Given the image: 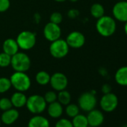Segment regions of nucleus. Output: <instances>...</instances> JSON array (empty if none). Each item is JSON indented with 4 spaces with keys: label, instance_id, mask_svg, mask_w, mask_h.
I'll return each instance as SVG.
<instances>
[{
    "label": "nucleus",
    "instance_id": "obj_34",
    "mask_svg": "<svg viewBox=\"0 0 127 127\" xmlns=\"http://www.w3.org/2000/svg\"><path fill=\"white\" fill-rule=\"evenodd\" d=\"M123 29H124V32H125V34H126V36H127V21L125 23V25H124V28H123Z\"/></svg>",
    "mask_w": 127,
    "mask_h": 127
},
{
    "label": "nucleus",
    "instance_id": "obj_17",
    "mask_svg": "<svg viewBox=\"0 0 127 127\" xmlns=\"http://www.w3.org/2000/svg\"><path fill=\"white\" fill-rule=\"evenodd\" d=\"M63 111V106L58 101H55L52 103H49L47 108L48 114L52 118H59L62 115Z\"/></svg>",
    "mask_w": 127,
    "mask_h": 127
},
{
    "label": "nucleus",
    "instance_id": "obj_3",
    "mask_svg": "<svg viewBox=\"0 0 127 127\" xmlns=\"http://www.w3.org/2000/svg\"><path fill=\"white\" fill-rule=\"evenodd\" d=\"M31 58L22 52H18L11 56V66L16 72H26L31 67Z\"/></svg>",
    "mask_w": 127,
    "mask_h": 127
},
{
    "label": "nucleus",
    "instance_id": "obj_20",
    "mask_svg": "<svg viewBox=\"0 0 127 127\" xmlns=\"http://www.w3.org/2000/svg\"><path fill=\"white\" fill-rule=\"evenodd\" d=\"M90 12L93 17L99 19L105 15V8L102 5L99 3H94L91 5Z\"/></svg>",
    "mask_w": 127,
    "mask_h": 127
},
{
    "label": "nucleus",
    "instance_id": "obj_19",
    "mask_svg": "<svg viewBox=\"0 0 127 127\" xmlns=\"http://www.w3.org/2000/svg\"><path fill=\"white\" fill-rule=\"evenodd\" d=\"M114 80L120 86H127V66L121 67L116 71Z\"/></svg>",
    "mask_w": 127,
    "mask_h": 127
},
{
    "label": "nucleus",
    "instance_id": "obj_37",
    "mask_svg": "<svg viewBox=\"0 0 127 127\" xmlns=\"http://www.w3.org/2000/svg\"><path fill=\"white\" fill-rule=\"evenodd\" d=\"M122 127H127V124H126V125H123Z\"/></svg>",
    "mask_w": 127,
    "mask_h": 127
},
{
    "label": "nucleus",
    "instance_id": "obj_32",
    "mask_svg": "<svg viewBox=\"0 0 127 127\" xmlns=\"http://www.w3.org/2000/svg\"><path fill=\"white\" fill-rule=\"evenodd\" d=\"M79 15V11L76 9H70L67 12V16L70 19H76Z\"/></svg>",
    "mask_w": 127,
    "mask_h": 127
},
{
    "label": "nucleus",
    "instance_id": "obj_4",
    "mask_svg": "<svg viewBox=\"0 0 127 127\" xmlns=\"http://www.w3.org/2000/svg\"><path fill=\"white\" fill-rule=\"evenodd\" d=\"M16 40L20 49L27 51L32 49L35 46L37 37L35 33L26 30L19 33Z\"/></svg>",
    "mask_w": 127,
    "mask_h": 127
},
{
    "label": "nucleus",
    "instance_id": "obj_22",
    "mask_svg": "<svg viewBox=\"0 0 127 127\" xmlns=\"http://www.w3.org/2000/svg\"><path fill=\"white\" fill-rule=\"evenodd\" d=\"M57 101L62 105H67L70 104L71 101V95L70 92L66 90L58 91V94H57Z\"/></svg>",
    "mask_w": 127,
    "mask_h": 127
},
{
    "label": "nucleus",
    "instance_id": "obj_9",
    "mask_svg": "<svg viewBox=\"0 0 127 127\" xmlns=\"http://www.w3.org/2000/svg\"><path fill=\"white\" fill-rule=\"evenodd\" d=\"M49 84L53 90L61 91L67 88L68 85V79L63 73L57 72L51 76Z\"/></svg>",
    "mask_w": 127,
    "mask_h": 127
},
{
    "label": "nucleus",
    "instance_id": "obj_38",
    "mask_svg": "<svg viewBox=\"0 0 127 127\" xmlns=\"http://www.w3.org/2000/svg\"><path fill=\"white\" fill-rule=\"evenodd\" d=\"M87 127H92V126H89V125H88V126Z\"/></svg>",
    "mask_w": 127,
    "mask_h": 127
},
{
    "label": "nucleus",
    "instance_id": "obj_25",
    "mask_svg": "<svg viewBox=\"0 0 127 127\" xmlns=\"http://www.w3.org/2000/svg\"><path fill=\"white\" fill-rule=\"evenodd\" d=\"M66 114L70 117H74L79 114V107L76 104H68L65 108Z\"/></svg>",
    "mask_w": 127,
    "mask_h": 127
},
{
    "label": "nucleus",
    "instance_id": "obj_16",
    "mask_svg": "<svg viewBox=\"0 0 127 127\" xmlns=\"http://www.w3.org/2000/svg\"><path fill=\"white\" fill-rule=\"evenodd\" d=\"M11 101L12 105L14 106L15 108H23L26 104L27 96L25 95L23 92L17 91L12 94L11 97Z\"/></svg>",
    "mask_w": 127,
    "mask_h": 127
},
{
    "label": "nucleus",
    "instance_id": "obj_33",
    "mask_svg": "<svg viewBox=\"0 0 127 127\" xmlns=\"http://www.w3.org/2000/svg\"><path fill=\"white\" fill-rule=\"evenodd\" d=\"M102 92L105 94H108L111 92V87L108 85V84H104L102 86Z\"/></svg>",
    "mask_w": 127,
    "mask_h": 127
},
{
    "label": "nucleus",
    "instance_id": "obj_1",
    "mask_svg": "<svg viewBox=\"0 0 127 127\" xmlns=\"http://www.w3.org/2000/svg\"><path fill=\"white\" fill-rule=\"evenodd\" d=\"M96 29L102 37H108L114 34L117 29L116 20L114 17L104 15L97 19L96 23Z\"/></svg>",
    "mask_w": 127,
    "mask_h": 127
},
{
    "label": "nucleus",
    "instance_id": "obj_5",
    "mask_svg": "<svg viewBox=\"0 0 127 127\" xmlns=\"http://www.w3.org/2000/svg\"><path fill=\"white\" fill-rule=\"evenodd\" d=\"M46 102L43 96L39 94H34L27 97L26 106L27 109L32 114H39L43 112L46 108Z\"/></svg>",
    "mask_w": 127,
    "mask_h": 127
},
{
    "label": "nucleus",
    "instance_id": "obj_35",
    "mask_svg": "<svg viewBox=\"0 0 127 127\" xmlns=\"http://www.w3.org/2000/svg\"><path fill=\"white\" fill-rule=\"evenodd\" d=\"M54 1H55L57 2H64L67 1V0H54Z\"/></svg>",
    "mask_w": 127,
    "mask_h": 127
},
{
    "label": "nucleus",
    "instance_id": "obj_29",
    "mask_svg": "<svg viewBox=\"0 0 127 127\" xmlns=\"http://www.w3.org/2000/svg\"><path fill=\"white\" fill-rule=\"evenodd\" d=\"M43 98H44L45 101L46 102V103L49 104L55 101H57V94L53 91H49L45 94Z\"/></svg>",
    "mask_w": 127,
    "mask_h": 127
},
{
    "label": "nucleus",
    "instance_id": "obj_2",
    "mask_svg": "<svg viewBox=\"0 0 127 127\" xmlns=\"http://www.w3.org/2000/svg\"><path fill=\"white\" fill-rule=\"evenodd\" d=\"M11 86L20 92H26L30 88L32 85L31 79L26 73V72H14L10 77Z\"/></svg>",
    "mask_w": 127,
    "mask_h": 127
},
{
    "label": "nucleus",
    "instance_id": "obj_8",
    "mask_svg": "<svg viewBox=\"0 0 127 127\" xmlns=\"http://www.w3.org/2000/svg\"><path fill=\"white\" fill-rule=\"evenodd\" d=\"M99 105L102 111L108 113L112 112L118 105V98L116 94L111 92L103 94L100 99Z\"/></svg>",
    "mask_w": 127,
    "mask_h": 127
},
{
    "label": "nucleus",
    "instance_id": "obj_24",
    "mask_svg": "<svg viewBox=\"0 0 127 127\" xmlns=\"http://www.w3.org/2000/svg\"><path fill=\"white\" fill-rule=\"evenodd\" d=\"M11 87L10 78L0 77V94H4L8 91Z\"/></svg>",
    "mask_w": 127,
    "mask_h": 127
},
{
    "label": "nucleus",
    "instance_id": "obj_10",
    "mask_svg": "<svg viewBox=\"0 0 127 127\" xmlns=\"http://www.w3.org/2000/svg\"><path fill=\"white\" fill-rule=\"evenodd\" d=\"M43 36L49 42H52L61 38V29L59 25L48 23L45 25L43 28Z\"/></svg>",
    "mask_w": 127,
    "mask_h": 127
},
{
    "label": "nucleus",
    "instance_id": "obj_39",
    "mask_svg": "<svg viewBox=\"0 0 127 127\" xmlns=\"http://www.w3.org/2000/svg\"><path fill=\"white\" fill-rule=\"evenodd\" d=\"M0 125H1V119H0Z\"/></svg>",
    "mask_w": 127,
    "mask_h": 127
},
{
    "label": "nucleus",
    "instance_id": "obj_23",
    "mask_svg": "<svg viewBox=\"0 0 127 127\" xmlns=\"http://www.w3.org/2000/svg\"><path fill=\"white\" fill-rule=\"evenodd\" d=\"M72 123L73 127H87L88 126L87 116L79 114L73 117Z\"/></svg>",
    "mask_w": 127,
    "mask_h": 127
},
{
    "label": "nucleus",
    "instance_id": "obj_18",
    "mask_svg": "<svg viewBox=\"0 0 127 127\" xmlns=\"http://www.w3.org/2000/svg\"><path fill=\"white\" fill-rule=\"evenodd\" d=\"M49 121L47 118L40 116V115H36L32 117L29 123H28V127H49Z\"/></svg>",
    "mask_w": 127,
    "mask_h": 127
},
{
    "label": "nucleus",
    "instance_id": "obj_13",
    "mask_svg": "<svg viewBox=\"0 0 127 127\" xmlns=\"http://www.w3.org/2000/svg\"><path fill=\"white\" fill-rule=\"evenodd\" d=\"M88 125L92 127H98L104 122V115L102 111L97 109H93L88 111L87 116Z\"/></svg>",
    "mask_w": 127,
    "mask_h": 127
},
{
    "label": "nucleus",
    "instance_id": "obj_36",
    "mask_svg": "<svg viewBox=\"0 0 127 127\" xmlns=\"http://www.w3.org/2000/svg\"><path fill=\"white\" fill-rule=\"evenodd\" d=\"M70 2H76L78 0H69Z\"/></svg>",
    "mask_w": 127,
    "mask_h": 127
},
{
    "label": "nucleus",
    "instance_id": "obj_14",
    "mask_svg": "<svg viewBox=\"0 0 127 127\" xmlns=\"http://www.w3.org/2000/svg\"><path fill=\"white\" fill-rule=\"evenodd\" d=\"M20 114L16 108H10L8 110L4 111L1 117V121L5 125H11L15 123L19 118Z\"/></svg>",
    "mask_w": 127,
    "mask_h": 127
},
{
    "label": "nucleus",
    "instance_id": "obj_26",
    "mask_svg": "<svg viewBox=\"0 0 127 127\" xmlns=\"http://www.w3.org/2000/svg\"><path fill=\"white\" fill-rule=\"evenodd\" d=\"M11 56L8 54L2 52H0V67L5 68L11 65Z\"/></svg>",
    "mask_w": 127,
    "mask_h": 127
},
{
    "label": "nucleus",
    "instance_id": "obj_12",
    "mask_svg": "<svg viewBox=\"0 0 127 127\" xmlns=\"http://www.w3.org/2000/svg\"><path fill=\"white\" fill-rule=\"evenodd\" d=\"M66 41L70 48L79 49L85 45V37L82 32L79 31H73L67 35Z\"/></svg>",
    "mask_w": 127,
    "mask_h": 127
},
{
    "label": "nucleus",
    "instance_id": "obj_28",
    "mask_svg": "<svg viewBox=\"0 0 127 127\" xmlns=\"http://www.w3.org/2000/svg\"><path fill=\"white\" fill-rule=\"evenodd\" d=\"M49 20H50L51 23H53L59 25L63 21V16H62V14L60 12L55 11V12H53L50 15Z\"/></svg>",
    "mask_w": 127,
    "mask_h": 127
},
{
    "label": "nucleus",
    "instance_id": "obj_6",
    "mask_svg": "<svg viewBox=\"0 0 127 127\" xmlns=\"http://www.w3.org/2000/svg\"><path fill=\"white\" fill-rule=\"evenodd\" d=\"M70 50L66 40L59 38L56 40L51 42L49 46V52L55 58H63L66 57Z\"/></svg>",
    "mask_w": 127,
    "mask_h": 127
},
{
    "label": "nucleus",
    "instance_id": "obj_15",
    "mask_svg": "<svg viewBox=\"0 0 127 127\" xmlns=\"http://www.w3.org/2000/svg\"><path fill=\"white\" fill-rule=\"evenodd\" d=\"M2 49H3L4 52L8 54L11 56L15 55L17 52H19V49H20L16 39H13V38L6 39L3 42Z\"/></svg>",
    "mask_w": 127,
    "mask_h": 127
},
{
    "label": "nucleus",
    "instance_id": "obj_21",
    "mask_svg": "<svg viewBox=\"0 0 127 127\" xmlns=\"http://www.w3.org/2000/svg\"><path fill=\"white\" fill-rule=\"evenodd\" d=\"M50 77H51V76L49 74V73H47L46 71H44V70H41V71H39L36 74L35 80L38 85L44 86L49 83Z\"/></svg>",
    "mask_w": 127,
    "mask_h": 127
},
{
    "label": "nucleus",
    "instance_id": "obj_40",
    "mask_svg": "<svg viewBox=\"0 0 127 127\" xmlns=\"http://www.w3.org/2000/svg\"><path fill=\"white\" fill-rule=\"evenodd\" d=\"M118 1H123V0H118Z\"/></svg>",
    "mask_w": 127,
    "mask_h": 127
},
{
    "label": "nucleus",
    "instance_id": "obj_27",
    "mask_svg": "<svg viewBox=\"0 0 127 127\" xmlns=\"http://www.w3.org/2000/svg\"><path fill=\"white\" fill-rule=\"evenodd\" d=\"M12 103L11 99L7 97H2L0 99V109L2 111H6L12 108Z\"/></svg>",
    "mask_w": 127,
    "mask_h": 127
},
{
    "label": "nucleus",
    "instance_id": "obj_7",
    "mask_svg": "<svg viewBox=\"0 0 127 127\" xmlns=\"http://www.w3.org/2000/svg\"><path fill=\"white\" fill-rule=\"evenodd\" d=\"M79 107L85 111H90L95 108L97 100L93 91L85 92L80 95L78 99Z\"/></svg>",
    "mask_w": 127,
    "mask_h": 127
},
{
    "label": "nucleus",
    "instance_id": "obj_30",
    "mask_svg": "<svg viewBox=\"0 0 127 127\" xmlns=\"http://www.w3.org/2000/svg\"><path fill=\"white\" fill-rule=\"evenodd\" d=\"M55 127H73L72 121L66 118H61L55 123Z\"/></svg>",
    "mask_w": 127,
    "mask_h": 127
},
{
    "label": "nucleus",
    "instance_id": "obj_31",
    "mask_svg": "<svg viewBox=\"0 0 127 127\" xmlns=\"http://www.w3.org/2000/svg\"><path fill=\"white\" fill-rule=\"evenodd\" d=\"M11 6L10 0H0V13L7 11Z\"/></svg>",
    "mask_w": 127,
    "mask_h": 127
},
{
    "label": "nucleus",
    "instance_id": "obj_11",
    "mask_svg": "<svg viewBox=\"0 0 127 127\" xmlns=\"http://www.w3.org/2000/svg\"><path fill=\"white\" fill-rule=\"evenodd\" d=\"M113 17L115 20L126 23L127 21V1H118L114 4L112 8Z\"/></svg>",
    "mask_w": 127,
    "mask_h": 127
}]
</instances>
